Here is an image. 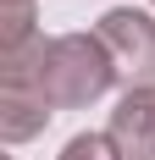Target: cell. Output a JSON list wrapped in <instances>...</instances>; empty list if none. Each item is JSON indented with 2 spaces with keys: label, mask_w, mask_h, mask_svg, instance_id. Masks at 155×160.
<instances>
[{
  "label": "cell",
  "mask_w": 155,
  "mask_h": 160,
  "mask_svg": "<svg viewBox=\"0 0 155 160\" xmlns=\"http://www.w3.org/2000/svg\"><path fill=\"white\" fill-rule=\"evenodd\" d=\"M116 83V66H111L100 33H56L45 44V61H39V88L56 111H83Z\"/></svg>",
  "instance_id": "6da1fadb"
},
{
  "label": "cell",
  "mask_w": 155,
  "mask_h": 160,
  "mask_svg": "<svg viewBox=\"0 0 155 160\" xmlns=\"http://www.w3.org/2000/svg\"><path fill=\"white\" fill-rule=\"evenodd\" d=\"M45 44L50 39L39 33V39H28L22 50H6V55H0V138H6V144L39 138V132L50 127V116H56V105H50L45 88H39Z\"/></svg>",
  "instance_id": "7a4b0ae2"
},
{
  "label": "cell",
  "mask_w": 155,
  "mask_h": 160,
  "mask_svg": "<svg viewBox=\"0 0 155 160\" xmlns=\"http://www.w3.org/2000/svg\"><path fill=\"white\" fill-rule=\"evenodd\" d=\"M100 44H105L111 66H116V83L127 88H150L155 83V17L139 6H111L100 17Z\"/></svg>",
  "instance_id": "3957f363"
},
{
  "label": "cell",
  "mask_w": 155,
  "mask_h": 160,
  "mask_svg": "<svg viewBox=\"0 0 155 160\" xmlns=\"http://www.w3.org/2000/svg\"><path fill=\"white\" fill-rule=\"evenodd\" d=\"M105 132L122 160H155V83L150 88H122Z\"/></svg>",
  "instance_id": "277c9868"
},
{
  "label": "cell",
  "mask_w": 155,
  "mask_h": 160,
  "mask_svg": "<svg viewBox=\"0 0 155 160\" xmlns=\"http://www.w3.org/2000/svg\"><path fill=\"white\" fill-rule=\"evenodd\" d=\"M56 160H122V155H116V144H111V132H72Z\"/></svg>",
  "instance_id": "5b68a950"
},
{
  "label": "cell",
  "mask_w": 155,
  "mask_h": 160,
  "mask_svg": "<svg viewBox=\"0 0 155 160\" xmlns=\"http://www.w3.org/2000/svg\"><path fill=\"white\" fill-rule=\"evenodd\" d=\"M150 6H155V0H150Z\"/></svg>",
  "instance_id": "8992f818"
},
{
  "label": "cell",
  "mask_w": 155,
  "mask_h": 160,
  "mask_svg": "<svg viewBox=\"0 0 155 160\" xmlns=\"http://www.w3.org/2000/svg\"><path fill=\"white\" fill-rule=\"evenodd\" d=\"M11 160H17V155H11Z\"/></svg>",
  "instance_id": "52a82bcc"
}]
</instances>
